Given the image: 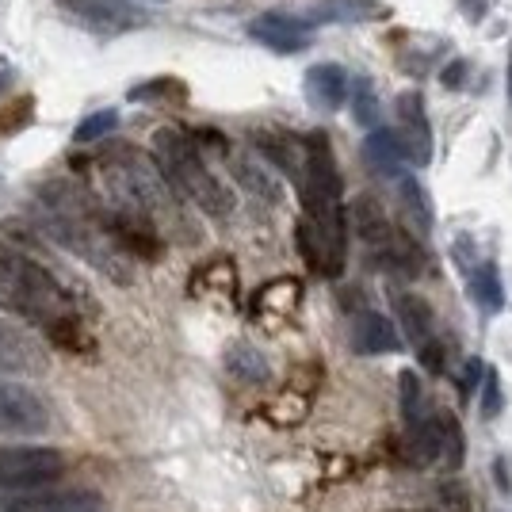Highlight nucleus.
Segmentation results:
<instances>
[{"label": "nucleus", "mask_w": 512, "mask_h": 512, "mask_svg": "<svg viewBox=\"0 0 512 512\" xmlns=\"http://www.w3.org/2000/svg\"><path fill=\"white\" fill-rule=\"evenodd\" d=\"M302 222L299 249L306 264L325 279H337L348 260V211H344V188L337 157L325 138V130L306 134V169L299 180Z\"/></svg>", "instance_id": "f257e3e1"}, {"label": "nucleus", "mask_w": 512, "mask_h": 512, "mask_svg": "<svg viewBox=\"0 0 512 512\" xmlns=\"http://www.w3.org/2000/svg\"><path fill=\"white\" fill-rule=\"evenodd\" d=\"M184 81H176V77H153V81H142V85H134L127 92L134 104H180L184 100Z\"/></svg>", "instance_id": "393cba45"}, {"label": "nucleus", "mask_w": 512, "mask_h": 512, "mask_svg": "<svg viewBox=\"0 0 512 512\" xmlns=\"http://www.w3.org/2000/svg\"><path fill=\"white\" fill-rule=\"evenodd\" d=\"M119 127V111H111V107H104V111H92L81 127L73 130V142H100L104 134H111V130Z\"/></svg>", "instance_id": "cd10ccee"}, {"label": "nucleus", "mask_w": 512, "mask_h": 512, "mask_svg": "<svg viewBox=\"0 0 512 512\" xmlns=\"http://www.w3.org/2000/svg\"><path fill=\"white\" fill-rule=\"evenodd\" d=\"M402 379V413H406V425H413V421H421L425 417V390H421V379H417V371H402L398 375Z\"/></svg>", "instance_id": "c85d7f7f"}, {"label": "nucleus", "mask_w": 512, "mask_h": 512, "mask_svg": "<svg viewBox=\"0 0 512 512\" xmlns=\"http://www.w3.org/2000/svg\"><path fill=\"white\" fill-rule=\"evenodd\" d=\"M470 299H474L478 310H486V314H497L505 306V287H501L497 264H478L470 272Z\"/></svg>", "instance_id": "4be33fe9"}, {"label": "nucleus", "mask_w": 512, "mask_h": 512, "mask_svg": "<svg viewBox=\"0 0 512 512\" xmlns=\"http://www.w3.org/2000/svg\"><path fill=\"white\" fill-rule=\"evenodd\" d=\"M295 302H299V283L295 279H276V283H268L256 295V310H264V314H287Z\"/></svg>", "instance_id": "a878e982"}, {"label": "nucleus", "mask_w": 512, "mask_h": 512, "mask_svg": "<svg viewBox=\"0 0 512 512\" xmlns=\"http://www.w3.org/2000/svg\"><path fill=\"white\" fill-rule=\"evenodd\" d=\"M394 115H398V134L406 142L409 161L417 169H425L432 161V127H428V107L421 92H402L394 100Z\"/></svg>", "instance_id": "9b49d317"}, {"label": "nucleus", "mask_w": 512, "mask_h": 512, "mask_svg": "<svg viewBox=\"0 0 512 512\" xmlns=\"http://www.w3.org/2000/svg\"><path fill=\"white\" fill-rule=\"evenodd\" d=\"M409 161L406 153V142H402V134L398 127H375L367 134V142H363V165L375 172V176H402V165Z\"/></svg>", "instance_id": "2eb2a0df"}, {"label": "nucleus", "mask_w": 512, "mask_h": 512, "mask_svg": "<svg viewBox=\"0 0 512 512\" xmlns=\"http://www.w3.org/2000/svg\"><path fill=\"white\" fill-rule=\"evenodd\" d=\"M35 214H39V226L46 237H54L62 249L81 256L96 272H104L111 283L127 287L134 256L111 234L107 207L96 195H88L73 180H46L35 195Z\"/></svg>", "instance_id": "f03ea898"}, {"label": "nucleus", "mask_w": 512, "mask_h": 512, "mask_svg": "<svg viewBox=\"0 0 512 512\" xmlns=\"http://www.w3.org/2000/svg\"><path fill=\"white\" fill-rule=\"evenodd\" d=\"M0 310L43 325L46 337L69 321H81L62 279L16 245H0Z\"/></svg>", "instance_id": "20e7f679"}, {"label": "nucleus", "mask_w": 512, "mask_h": 512, "mask_svg": "<svg viewBox=\"0 0 512 512\" xmlns=\"http://www.w3.org/2000/svg\"><path fill=\"white\" fill-rule=\"evenodd\" d=\"M436 421H440V444H444V459L440 463H448V470H459V463H463V432H459V421L451 413H436Z\"/></svg>", "instance_id": "bb28decb"}, {"label": "nucleus", "mask_w": 512, "mask_h": 512, "mask_svg": "<svg viewBox=\"0 0 512 512\" xmlns=\"http://www.w3.org/2000/svg\"><path fill=\"white\" fill-rule=\"evenodd\" d=\"M398 203H402V211H406L409 226L425 237L428 230H432V203H428L425 188H421L413 176H398Z\"/></svg>", "instance_id": "5701e85b"}, {"label": "nucleus", "mask_w": 512, "mask_h": 512, "mask_svg": "<svg viewBox=\"0 0 512 512\" xmlns=\"http://www.w3.org/2000/svg\"><path fill=\"white\" fill-rule=\"evenodd\" d=\"M226 371L245 386H264L268 379H272V367H268V360H264V352L245 341H237L226 348Z\"/></svg>", "instance_id": "aec40b11"}, {"label": "nucleus", "mask_w": 512, "mask_h": 512, "mask_svg": "<svg viewBox=\"0 0 512 512\" xmlns=\"http://www.w3.org/2000/svg\"><path fill=\"white\" fill-rule=\"evenodd\" d=\"M65 474L58 448H0V493H23L50 486Z\"/></svg>", "instance_id": "0eeeda50"}, {"label": "nucleus", "mask_w": 512, "mask_h": 512, "mask_svg": "<svg viewBox=\"0 0 512 512\" xmlns=\"http://www.w3.org/2000/svg\"><path fill=\"white\" fill-rule=\"evenodd\" d=\"M31 111H35L31 96H23L20 107H8V111L0 115V134H16V130H23L27 123H31Z\"/></svg>", "instance_id": "2f4dec72"}, {"label": "nucleus", "mask_w": 512, "mask_h": 512, "mask_svg": "<svg viewBox=\"0 0 512 512\" xmlns=\"http://www.w3.org/2000/svg\"><path fill=\"white\" fill-rule=\"evenodd\" d=\"M31 371H43L39 348L12 329H0V375H31Z\"/></svg>", "instance_id": "6ab92c4d"}, {"label": "nucleus", "mask_w": 512, "mask_h": 512, "mask_svg": "<svg viewBox=\"0 0 512 512\" xmlns=\"http://www.w3.org/2000/svg\"><path fill=\"white\" fill-rule=\"evenodd\" d=\"M509 107H512V50H509Z\"/></svg>", "instance_id": "e433bc0d"}, {"label": "nucleus", "mask_w": 512, "mask_h": 512, "mask_svg": "<svg viewBox=\"0 0 512 512\" xmlns=\"http://www.w3.org/2000/svg\"><path fill=\"white\" fill-rule=\"evenodd\" d=\"M386 12L379 0H321L314 4L310 20L314 23H375L386 20Z\"/></svg>", "instance_id": "a211bd4d"}, {"label": "nucleus", "mask_w": 512, "mask_h": 512, "mask_svg": "<svg viewBox=\"0 0 512 512\" xmlns=\"http://www.w3.org/2000/svg\"><path fill=\"white\" fill-rule=\"evenodd\" d=\"M394 314L402 321V329H406V337L417 344H425L428 337H436L432 329H436V321H432V306H428L421 295H394Z\"/></svg>", "instance_id": "412c9836"}, {"label": "nucleus", "mask_w": 512, "mask_h": 512, "mask_svg": "<svg viewBox=\"0 0 512 512\" xmlns=\"http://www.w3.org/2000/svg\"><path fill=\"white\" fill-rule=\"evenodd\" d=\"M486 371H490V367H486V363L482 360H467V367H463V394H474V386H482V379H486Z\"/></svg>", "instance_id": "72a5a7b5"}, {"label": "nucleus", "mask_w": 512, "mask_h": 512, "mask_svg": "<svg viewBox=\"0 0 512 512\" xmlns=\"http://www.w3.org/2000/svg\"><path fill=\"white\" fill-rule=\"evenodd\" d=\"M348 222L356 237L363 241V249L383 264L386 272L398 276H417L425 268V253L413 241V234H406L402 226L390 222V214L383 211V203L375 195H356V203L348 207Z\"/></svg>", "instance_id": "423d86ee"}, {"label": "nucleus", "mask_w": 512, "mask_h": 512, "mask_svg": "<svg viewBox=\"0 0 512 512\" xmlns=\"http://www.w3.org/2000/svg\"><path fill=\"white\" fill-rule=\"evenodd\" d=\"M440 497H444V505H448V512H470V490L463 486V482H444L440 486Z\"/></svg>", "instance_id": "473e14b6"}, {"label": "nucleus", "mask_w": 512, "mask_h": 512, "mask_svg": "<svg viewBox=\"0 0 512 512\" xmlns=\"http://www.w3.org/2000/svg\"><path fill=\"white\" fill-rule=\"evenodd\" d=\"M230 157V172H234V180L245 188V192H253L256 199H268V203H279V180L272 176L268 169V161L260 157V153H226Z\"/></svg>", "instance_id": "f3484780"}, {"label": "nucleus", "mask_w": 512, "mask_h": 512, "mask_svg": "<svg viewBox=\"0 0 512 512\" xmlns=\"http://www.w3.org/2000/svg\"><path fill=\"white\" fill-rule=\"evenodd\" d=\"M50 428L46 402L23 383H0V436H43Z\"/></svg>", "instance_id": "1a4fd4ad"}, {"label": "nucleus", "mask_w": 512, "mask_h": 512, "mask_svg": "<svg viewBox=\"0 0 512 512\" xmlns=\"http://www.w3.org/2000/svg\"><path fill=\"white\" fill-rule=\"evenodd\" d=\"M348 104H352V119H356L360 127H367V130L379 127L383 107H379V92H375V85H371L367 77H356V81H352V88H348Z\"/></svg>", "instance_id": "b1692460"}, {"label": "nucleus", "mask_w": 512, "mask_h": 512, "mask_svg": "<svg viewBox=\"0 0 512 512\" xmlns=\"http://www.w3.org/2000/svg\"><path fill=\"white\" fill-rule=\"evenodd\" d=\"M348 73L337 62H321L306 69V100L318 107V111H337L348 100Z\"/></svg>", "instance_id": "dca6fc26"}, {"label": "nucleus", "mask_w": 512, "mask_h": 512, "mask_svg": "<svg viewBox=\"0 0 512 512\" xmlns=\"http://www.w3.org/2000/svg\"><path fill=\"white\" fill-rule=\"evenodd\" d=\"M417 360H421V367H425V371L440 375V371L448 367V348H444V341L428 337L425 344H417Z\"/></svg>", "instance_id": "c756f323"}, {"label": "nucleus", "mask_w": 512, "mask_h": 512, "mask_svg": "<svg viewBox=\"0 0 512 512\" xmlns=\"http://www.w3.org/2000/svg\"><path fill=\"white\" fill-rule=\"evenodd\" d=\"M4 512H107L104 497L92 490H69V493H12Z\"/></svg>", "instance_id": "f8f14e48"}, {"label": "nucleus", "mask_w": 512, "mask_h": 512, "mask_svg": "<svg viewBox=\"0 0 512 512\" xmlns=\"http://www.w3.org/2000/svg\"><path fill=\"white\" fill-rule=\"evenodd\" d=\"M58 8L73 23H81L85 31L104 35V39L130 35V31L150 23V12L138 8L134 0H58Z\"/></svg>", "instance_id": "6e6552de"}, {"label": "nucleus", "mask_w": 512, "mask_h": 512, "mask_svg": "<svg viewBox=\"0 0 512 512\" xmlns=\"http://www.w3.org/2000/svg\"><path fill=\"white\" fill-rule=\"evenodd\" d=\"M478 409H482V417L493 421L497 413H501V383H497V371H486V379H482V398H478Z\"/></svg>", "instance_id": "7c9ffc66"}, {"label": "nucleus", "mask_w": 512, "mask_h": 512, "mask_svg": "<svg viewBox=\"0 0 512 512\" xmlns=\"http://www.w3.org/2000/svg\"><path fill=\"white\" fill-rule=\"evenodd\" d=\"M153 157L172 180V188L203 214H211V218L234 214V192L211 172L207 157L199 150V138L184 134L180 127H161L153 134Z\"/></svg>", "instance_id": "39448f33"}, {"label": "nucleus", "mask_w": 512, "mask_h": 512, "mask_svg": "<svg viewBox=\"0 0 512 512\" xmlns=\"http://www.w3.org/2000/svg\"><path fill=\"white\" fill-rule=\"evenodd\" d=\"M352 352L360 356H390L402 352V333L394 329V321L379 310H360L352 318Z\"/></svg>", "instance_id": "ddd939ff"}, {"label": "nucleus", "mask_w": 512, "mask_h": 512, "mask_svg": "<svg viewBox=\"0 0 512 512\" xmlns=\"http://www.w3.org/2000/svg\"><path fill=\"white\" fill-rule=\"evenodd\" d=\"M96 172L104 184L107 211L146 214L161 226V234H172L176 241H199V230H192V218L180 203L184 195L172 188L157 157H146L134 146H107L96 157Z\"/></svg>", "instance_id": "7ed1b4c3"}, {"label": "nucleus", "mask_w": 512, "mask_h": 512, "mask_svg": "<svg viewBox=\"0 0 512 512\" xmlns=\"http://www.w3.org/2000/svg\"><path fill=\"white\" fill-rule=\"evenodd\" d=\"M12 88V73L8 69H0V92H8Z\"/></svg>", "instance_id": "c9c22d12"}, {"label": "nucleus", "mask_w": 512, "mask_h": 512, "mask_svg": "<svg viewBox=\"0 0 512 512\" xmlns=\"http://www.w3.org/2000/svg\"><path fill=\"white\" fill-rule=\"evenodd\" d=\"M467 69H470L467 62H451L448 69L440 73V81H444L448 88H463V81H467Z\"/></svg>", "instance_id": "f704fd0d"}, {"label": "nucleus", "mask_w": 512, "mask_h": 512, "mask_svg": "<svg viewBox=\"0 0 512 512\" xmlns=\"http://www.w3.org/2000/svg\"><path fill=\"white\" fill-rule=\"evenodd\" d=\"M314 27L318 23L310 16H291V12H260L249 23V35L260 46L276 50V54H302L306 46L314 43Z\"/></svg>", "instance_id": "9d476101"}, {"label": "nucleus", "mask_w": 512, "mask_h": 512, "mask_svg": "<svg viewBox=\"0 0 512 512\" xmlns=\"http://www.w3.org/2000/svg\"><path fill=\"white\" fill-rule=\"evenodd\" d=\"M398 459L413 470H425L444 459V444H440V421L436 417H421L406 425V436L398 440Z\"/></svg>", "instance_id": "4468645a"}]
</instances>
